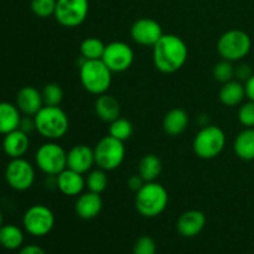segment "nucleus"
Segmentation results:
<instances>
[{
	"mask_svg": "<svg viewBox=\"0 0 254 254\" xmlns=\"http://www.w3.org/2000/svg\"><path fill=\"white\" fill-rule=\"evenodd\" d=\"M188 59V45L175 34H164L153 46V64L161 73L171 74L180 71Z\"/></svg>",
	"mask_w": 254,
	"mask_h": 254,
	"instance_id": "obj_1",
	"label": "nucleus"
},
{
	"mask_svg": "<svg viewBox=\"0 0 254 254\" xmlns=\"http://www.w3.org/2000/svg\"><path fill=\"white\" fill-rule=\"evenodd\" d=\"M36 131L46 140L64 138L69 129V119L61 107L44 106L34 116Z\"/></svg>",
	"mask_w": 254,
	"mask_h": 254,
	"instance_id": "obj_2",
	"label": "nucleus"
},
{
	"mask_svg": "<svg viewBox=\"0 0 254 254\" xmlns=\"http://www.w3.org/2000/svg\"><path fill=\"white\" fill-rule=\"evenodd\" d=\"M78 76L84 91L97 97L107 93L113 81V72L102 60H82Z\"/></svg>",
	"mask_w": 254,
	"mask_h": 254,
	"instance_id": "obj_3",
	"label": "nucleus"
},
{
	"mask_svg": "<svg viewBox=\"0 0 254 254\" xmlns=\"http://www.w3.org/2000/svg\"><path fill=\"white\" fill-rule=\"evenodd\" d=\"M134 205L139 215L143 217H158L169 205L168 190L158 181L145 183L143 188L135 192Z\"/></svg>",
	"mask_w": 254,
	"mask_h": 254,
	"instance_id": "obj_4",
	"label": "nucleus"
},
{
	"mask_svg": "<svg viewBox=\"0 0 254 254\" xmlns=\"http://www.w3.org/2000/svg\"><path fill=\"white\" fill-rule=\"evenodd\" d=\"M227 138L222 128L212 124L202 127L196 133L192 141L193 153L203 160L215 159L225 150Z\"/></svg>",
	"mask_w": 254,
	"mask_h": 254,
	"instance_id": "obj_5",
	"label": "nucleus"
},
{
	"mask_svg": "<svg viewBox=\"0 0 254 254\" xmlns=\"http://www.w3.org/2000/svg\"><path fill=\"white\" fill-rule=\"evenodd\" d=\"M251 50H252V39L243 30H228L221 35L217 41L218 55L226 61H241L248 56Z\"/></svg>",
	"mask_w": 254,
	"mask_h": 254,
	"instance_id": "obj_6",
	"label": "nucleus"
},
{
	"mask_svg": "<svg viewBox=\"0 0 254 254\" xmlns=\"http://www.w3.org/2000/svg\"><path fill=\"white\" fill-rule=\"evenodd\" d=\"M35 164L47 176H57L67 169V151L52 140L41 144L35 153Z\"/></svg>",
	"mask_w": 254,
	"mask_h": 254,
	"instance_id": "obj_7",
	"label": "nucleus"
},
{
	"mask_svg": "<svg viewBox=\"0 0 254 254\" xmlns=\"http://www.w3.org/2000/svg\"><path fill=\"white\" fill-rule=\"evenodd\" d=\"M93 150L97 168L103 169L107 173L118 169L126 159L124 141L118 140L109 134L99 139Z\"/></svg>",
	"mask_w": 254,
	"mask_h": 254,
	"instance_id": "obj_8",
	"label": "nucleus"
},
{
	"mask_svg": "<svg viewBox=\"0 0 254 254\" xmlns=\"http://www.w3.org/2000/svg\"><path fill=\"white\" fill-rule=\"evenodd\" d=\"M55 215L46 205H32L22 216V226L25 232L32 237H45L55 227Z\"/></svg>",
	"mask_w": 254,
	"mask_h": 254,
	"instance_id": "obj_9",
	"label": "nucleus"
},
{
	"mask_svg": "<svg viewBox=\"0 0 254 254\" xmlns=\"http://www.w3.org/2000/svg\"><path fill=\"white\" fill-rule=\"evenodd\" d=\"M4 178L10 189L24 192L34 186L36 171L35 166L25 158L10 159L5 168Z\"/></svg>",
	"mask_w": 254,
	"mask_h": 254,
	"instance_id": "obj_10",
	"label": "nucleus"
},
{
	"mask_svg": "<svg viewBox=\"0 0 254 254\" xmlns=\"http://www.w3.org/2000/svg\"><path fill=\"white\" fill-rule=\"evenodd\" d=\"M89 0H56L55 20L61 26L77 27L88 17Z\"/></svg>",
	"mask_w": 254,
	"mask_h": 254,
	"instance_id": "obj_11",
	"label": "nucleus"
},
{
	"mask_svg": "<svg viewBox=\"0 0 254 254\" xmlns=\"http://www.w3.org/2000/svg\"><path fill=\"white\" fill-rule=\"evenodd\" d=\"M102 61L113 73H122L133 66L134 51L127 42L112 41L106 45Z\"/></svg>",
	"mask_w": 254,
	"mask_h": 254,
	"instance_id": "obj_12",
	"label": "nucleus"
},
{
	"mask_svg": "<svg viewBox=\"0 0 254 254\" xmlns=\"http://www.w3.org/2000/svg\"><path fill=\"white\" fill-rule=\"evenodd\" d=\"M164 35L163 27L156 20L141 17L135 20L130 27V37L140 46L153 47Z\"/></svg>",
	"mask_w": 254,
	"mask_h": 254,
	"instance_id": "obj_13",
	"label": "nucleus"
},
{
	"mask_svg": "<svg viewBox=\"0 0 254 254\" xmlns=\"http://www.w3.org/2000/svg\"><path fill=\"white\" fill-rule=\"evenodd\" d=\"M96 165L94 150L86 144H77L67 151V168L77 173L88 174Z\"/></svg>",
	"mask_w": 254,
	"mask_h": 254,
	"instance_id": "obj_14",
	"label": "nucleus"
},
{
	"mask_svg": "<svg viewBox=\"0 0 254 254\" xmlns=\"http://www.w3.org/2000/svg\"><path fill=\"white\" fill-rule=\"evenodd\" d=\"M206 216L202 211L189 210L181 213L176 222V230L183 237L193 238L200 235L206 226Z\"/></svg>",
	"mask_w": 254,
	"mask_h": 254,
	"instance_id": "obj_15",
	"label": "nucleus"
},
{
	"mask_svg": "<svg viewBox=\"0 0 254 254\" xmlns=\"http://www.w3.org/2000/svg\"><path fill=\"white\" fill-rule=\"evenodd\" d=\"M86 188V178L71 169H64L56 176V189L64 196L76 197L83 192Z\"/></svg>",
	"mask_w": 254,
	"mask_h": 254,
	"instance_id": "obj_16",
	"label": "nucleus"
},
{
	"mask_svg": "<svg viewBox=\"0 0 254 254\" xmlns=\"http://www.w3.org/2000/svg\"><path fill=\"white\" fill-rule=\"evenodd\" d=\"M2 151L10 159L24 158L30 149V136L20 129L5 134L1 141Z\"/></svg>",
	"mask_w": 254,
	"mask_h": 254,
	"instance_id": "obj_17",
	"label": "nucleus"
},
{
	"mask_svg": "<svg viewBox=\"0 0 254 254\" xmlns=\"http://www.w3.org/2000/svg\"><path fill=\"white\" fill-rule=\"evenodd\" d=\"M15 104L21 114L30 117H34L45 106L41 91L32 86H25L17 92Z\"/></svg>",
	"mask_w": 254,
	"mask_h": 254,
	"instance_id": "obj_18",
	"label": "nucleus"
},
{
	"mask_svg": "<svg viewBox=\"0 0 254 254\" xmlns=\"http://www.w3.org/2000/svg\"><path fill=\"white\" fill-rule=\"evenodd\" d=\"M102 208H103V200L99 193L87 191L77 196L74 212L82 220H93L101 213Z\"/></svg>",
	"mask_w": 254,
	"mask_h": 254,
	"instance_id": "obj_19",
	"label": "nucleus"
},
{
	"mask_svg": "<svg viewBox=\"0 0 254 254\" xmlns=\"http://www.w3.org/2000/svg\"><path fill=\"white\" fill-rule=\"evenodd\" d=\"M94 112L101 121L112 123L121 117L122 107L118 99L108 93L101 94L94 102Z\"/></svg>",
	"mask_w": 254,
	"mask_h": 254,
	"instance_id": "obj_20",
	"label": "nucleus"
},
{
	"mask_svg": "<svg viewBox=\"0 0 254 254\" xmlns=\"http://www.w3.org/2000/svg\"><path fill=\"white\" fill-rule=\"evenodd\" d=\"M190 118L183 108H173L164 116L163 129L168 135L179 136L188 129Z\"/></svg>",
	"mask_w": 254,
	"mask_h": 254,
	"instance_id": "obj_21",
	"label": "nucleus"
},
{
	"mask_svg": "<svg viewBox=\"0 0 254 254\" xmlns=\"http://www.w3.org/2000/svg\"><path fill=\"white\" fill-rule=\"evenodd\" d=\"M220 101L226 107H237L241 106L247 98L246 96L245 83H242L238 79H232L230 82H226L222 84L220 89Z\"/></svg>",
	"mask_w": 254,
	"mask_h": 254,
	"instance_id": "obj_22",
	"label": "nucleus"
},
{
	"mask_svg": "<svg viewBox=\"0 0 254 254\" xmlns=\"http://www.w3.org/2000/svg\"><path fill=\"white\" fill-rule=\"evenodd\" d=\"M21 118V112L19 111L16 104L5 101L0 102V134L1 135L19 129Z\"/></svg>",
	"mask_w": 254,
	"mask_h": 254,
	"instance_id": "obj_23",
	"label": "nucleus"
},
{
	"mask_svg": "<svg viewBox=\"0 0 254 254\" xmlns=\"http://www.w3.org/2000/svg\"><path fill=\"white\" fill-rule=\"evenodd\" d=\"M236 156L243 161L254 160V128H245L233 141Z\"/></svg>",
	"mask_w": 254,
	"mask_h": 254,
	"instance_id": "obj_24",
	"label": "nucleus"
},
{
	"mask_svg": "<svg viewBox=\"0 0 254 254\" xmlns=\"http://www.w3.org/2000/svg\"><path fill=\"white\" fill-rule=\"evenodd\" d=\"M163 171V163L156 154H146L138 164V174L145 183L156 181Z\"/></svg>",
	"mask_w": 254,
	"mask_h": 254,
	"instance_id": "obj_25",
	"label": "nucleus"
},
{
	"mask_svg": "<svg viewBox=\"0 0 254 254\" xmlns=\"http://www.w3.org/2000/svg\"><path fill=\"white\" fill-rule=\"evenodd\" d=\"M24 231L16 225H2L0 227V246L7 251L20 250L24 245Z\"/></svg>",
	"mask_w": 254,
	"mask_h": 254,
	"instance_id": "obj_26",
	"label": "nucleus"
},
{
	"mask_svg": "<svg viewBox=\"0 0 254 254\" xmlns=\"http://www.w3.org/2000/svg\"><path fill=\"white\" fill-rule=\"evenodd\" d=\"M106 44L98 37H87L79 45L82 60H102Z\"/></svg>",
	"mask_w": 254,
	"mask_h": 254,
	"instance_id": "obj_27",
	"label": "nucleus"
},
{
	"mask_svg": "<svg viewBox=\"0 0 254 254\" xmlns=\"http://www.w3.org/2000/svg\"><path fill=\"white\" fill-rule=\"evenodd\" d=\"M108 175L103 169H92L86 176V188L91 192H96L101 195L108 188Z\"/></svg>",
	"mask_w": 254,
	"mask_h": 254,
	"instance_id": "obj_28",
	"label": "nucleus"
},
{
	"mask_svg": "<svg viewBox=\"0 0 254 254\" xmlns=\"http://www.w3.org/2000/svg\"><path fill=\"white\" fill-rule=\"evenodd\" d=\"M133 124H131V122L128 121L127 118L119 117L118 119H116V121H113L112 123H109V135L118 139V140L121 141L129 140L130 136L133 135Z\"/></svg>",
	"mask_w": 254,
	"mask_h": 254,
	"instance_id": "obj_29",
	"label": "nucleus"
},
{
	"mask_svg": "<svg viewBox=\"0 0 254 254\" xmlns=\"http://www.w3.org/2000/svg\"><path fill=\"white\" fill-rule=\"evenodd\" d=\"M42 99H44L45 106L59 107L64 101V89L57 83H47L45 84L41 91Z\"/></svg>",
	"mask_w": 254,
	"mask_h": 254,
	"instance_id": "obj_30",
	"label": "nucleus"
},
{
	"mask_svg": "<svg viewBox=\"0 0 254 254\" xmlns=\"http://www.w3.org/2000/svg\"><path fill=\"white\" fill-rule=\"evenodd\" d=\"M212 74L213 78L222 84L226 83V82L232 81V79H235V66H233V62L226 61V60L217 62L215 67H213Z\"/></svg>",
	"mask_w": 254,
	"mask_h": 254,
	"instance_id": "obj_31",
	"label": "nucleus"
},
{
	"mask_svg": "<svg viewBox=\"0 0 254 254\" xmlns=\"http://www.w3.org/2000/svg\"><path fill=\"white\" fill-rule=\"evenodd\" d=\"M31 11L41 19L54 16L56 10V0H31Z\"/></svg>",
	"mask_w": 254,
	"mask_h": 254,
	"instance_id": "obj_32",
	"label": "nucleus"
},
{
	"mask_svg": "<svg viewBox=\"0 0 254 254\" xmlns=\"http://www.w3.org/2000/svg\"><path fill=\"white\" fill-rule=\"evenodd\" d=\"M238 121L245 128H254V102L250 101L241 104L238 109Z\"/></svg>",
	"mask_w": 254,
	"mask_h": 254,
	"instance_id": "obj_33",
	"label": "nucleus"
},
{
	"mask_svg": "<svg viewBox=\"0 0 254 254\" xmlns=\"http://www.w3.org/2000/svg\"><path fill=\"white\" fill-rule=\"evenodd\" d=\"M156 243L150 236H141L135 241L133 254H156Z\"/></svg>",
	"mask_w": 254,
	"mask_h": 254,
	"instance_id": "obj_34",
	"label": "nucleus"
},
{
	"mask_svg": "<svg viewBox=\"0 0 254 254\" xmlns=\"http://www.w3.org/2000/svg\"><path fill=\"white\" fill-rule=\"evenodd\" d=\"M254 73L252 71V67L247 64H241L237 67H235V78L238 81L246 82L251 76Z\"/></svg>",
	"mask_w": 254,
	"mask_h": 254,
	"instance_id": "obj_35",
	"label": "nucleus"
},
{
	"mask_svg": "<svg viewBox=\"0 0 254 254\" xmlns=\"http://www.w3.org/2000/svg\"><path fill=\"white\" fill-rule=\"evenodd\" d=\"M19 129L26 134H30V133H32L34 130H36V128H35L34 117H30V116L22 117L21 121H20Z\"/></svg>",
	"mask_w": 254,
	"mask_h": 254,
	"instance_id": "obj_36",
	"label": "nucleus"
},
{
	"mask_svg": "<svg viewBox=\"0 0 254 254\" xmlns=\"http://www.w3.org/2000/svg\"><path fill=\"white\" fill-rule=\"evenodd\" d=\"M144 184H145V181L143 180V178H141L139 174H134V175H131L130 178L128 179V181H127L128 188L130 189L131 191H134V192L140 190V189L144 186Z\"/></svg>",
	"mask_w": 254,
	"mask_h": 254,
	"instance_id": "obj_37",
	"label": "nucleus"
},
{
	"mask_svg": "<svg viewBox=\"0 0 254 254\" xmlns=\"http://www.w3.org/2000/svg\"><path fill=\"white\" fill-rule=\"evenodd\" d=\"M17 254H46V252L37 245H27L22 246Z\"/></svg>",
	"mask_w": 254,
	"mask_h": 254,
	"instance_id": "obj_38",
	"label": "nucleus"
},
{
	"mask_svg": "<svg viewBox=\"0 0 254 254\" xmlns=\"http://www.w3.org/2000/svg\"><path fill=\"white\" fill-rule=\"evenodd\" d=\"M245 88L247 98L254 102V73L245 82Z\"/></svg>",
	"mask_w": 254,
	"mask_h": 254,
	"instance_id": "obj_39",
	"label": "nucleus"
},
{
	"mask_svg": "<svg viewBox=\"0 0 254 254\" xmlns=\"http://www.w3.org/2000/svg\"><path fill=\"white\" fill-rule=\"evenodd\" d=\"M2 225H4V216H2L1 210H0V227H1Z\"/></svg>",
	"mask_w": 254,
	"mask_h": 254,
	"instance_id": "obj_40",
	"label": "nucleus"
}]
</instances>
